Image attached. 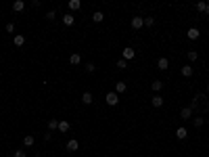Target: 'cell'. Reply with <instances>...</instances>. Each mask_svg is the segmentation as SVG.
Listing matches in <instances>:
<instances>
[{"label": "cell", "mask_w": 209, "mask_h": 157, "mask_svg": "<svg viewBox=\"0 0 209 157\" xmlns=\"http://www.w3.org/2000/svg\"><path fill=\"white\" fill-rule=\"evenodd\" d=\"M125 67H128V61L119 59V61H117V69H125Z\"/></svg>", "instance_id": "cell-28"}, {"label": "cell", "mask_w": 209, "mask_h": 157, "mask_svg": "<svg viewBox=\"0 0 209 157\" xmlns=\"http://www.w3.org/2000/svg\"><path fill=\"white\" fill-rule=\"evenodd\" d=\"M205 15H209V2H207V7H205Z\"/></svg>", "instance_id": "cell-33"}, {"label": "cell", "mask_w": 209, "mask_h": 157, "mask_svg": "<svg viewBox=\"0 0 209 157\" xmlns=\"http://www.w3.org/2000/svg\"><path fill=\"white\" fill-rule=\"evenodd\" d=\"M103 19H104L103 11H94V15H92V21H94V23H103Z\"/></svg>", "instance_id": "cell-11"}, {"label": "cell", "mask_w": 209, "mask_h": 157, "mask_svg": "<svg viewBox=\"0 0 209 157\" xmlns=\"http://www.w3.org/2000/svg\"><path fill=\"white\" fill-rule=\"evenodd\" d=\"M55 17H56V13H55V11H48V13H46V19H48V21H52Z\"/></svg>", "instance_id": "cell-29"}, {"label": "cell", "mask_w": 209, "mask_h": 157, "mask_svg": "<svg viewBox=\"0 0 209 157\" xmlns=\"http://www.w3.org/2000/svg\"><path fill=\"white\" fill-rule=\"evenodd\" d=\"M151 88H153V92H159V90L163 88V82H159V80H155V82L151 84Z\"/></svg>", "instance_id": "cell-20"}, {"label": "cell", "mask_w": 209, "mask_h": 157, "mask_svg": "<svg viewBox=\"0 0 209 157\" xmlns=\"http://www.w3.org/2000/svg\"><path fill=\"white\" fill-rule=\"evenodd\" d=\"M207 90H209V82H207Z\"/></svg>", "instance_id": "cell-34"}, {"label": "cell", "mask_w": 209, "mask_h": 157, "mask_svg": "<svg viewBox=\"0 0 209 157\" xmlns=\"http://www.w3.org/2000/svg\"><path fill=\"white\" fill-rule=\"evenodd\" d=\"M59 130L61 132H69V122H59Z\"/></svg>", "instance_id": "cell-21"}, {"label": "cell", "mask_w": 209, "mask_h": 157, "mask_svg": "<svg viewBox=\"0 0 209 157\" xmlns=\"http://www.w3.org/2000/svg\"><path fill=\"white\" fill-rule=\"evenodd\" d=\"M163 101H165V99H163V96L155 94L153 99H151V105H153V107H157V109H159V107H163Z\"/></svg>", "instance_id": "cell-4"}, {"label": "cell", "mask_w": 209, "mask_h": 157, "mask_svg": "<svg viewBox=\"0 0 209 157\" xmlns=\"http://www.w3.org/2000/svg\"><path fill=\"white\" fill-rule=\"evenodd\" d=\"M80 61H82V57L77 55V53H73V55L69 57V63H71V65H80Z\"/></svg>", "instance_id": "cell-17"}, {"label": "cell", "mask_w": 209, "mask_h": 157, "mask_svg": "<svg viewBox=\"0 0 209 157\" xmlns=\"http://www.w3.org/2000/svg\"><path fill=\"white\" fill-rule=\"evenodd\" d=\"M13 157H27V155H25L23 151H15V155H13Z\"/></svg>", "instance_id": "cell-32"}, {"label": "cell", "mask_w": 209, "mask_h": 157, "mask_svg": "<svg viewBox=\"0 0 209 157\" xmlns=\"http://www.w3.org/2000/svg\"><path fill=\"white\" fill-rule=\"evenodd\" d=\"M199 36H201V32H199L197 28H190V29H188V40H197Z\"/></svg>", "instance_id": "cell-10"}, {"label": "cell", "mask_w": 209, "mask_h": 157, "mask_svg": "<svg viewBox=\"0 0 209 157\" xmlns=\"http://www.w3.org/2000/svg\"><path fill=\"white\" fill-rule=\"evenodd\" d=\"M199 55H197V50H188V61H197Z\"/></svg>", "instance_id": "cell-25"}, {"label": "cell", "mask_w": 209, "mask_h": 157, "mask_svg": "<svg viewBox=\"0 0 209 157\" xmlns=\"http://www.w3.org/2000/svg\"><path fill=\"white\" fill-rule=\"evenodd\" d=\"M203 122H205V115H197L195 117V126H197V128H201Z\"/></svg>", "instance_id": "cell-23"}, {"label": "cell", "mask_w": 209, "mask_h": 157, "mask_svg": "<svg viewBox=\"0 0 209 157\" xmlns=\"http://www.w3.org/2000/svg\"><path fill=\"white\" fill-rule=\"evenodd\" d=\"M142 25H144V19H142V17H132V28L134 29H140Z\"/></svg>", "instance_id": "cell-6"}, {"label": "cell", "mask_w": 209, "mask_h": 157, "mask_svg": "<svg viewBox=\"0 0 209 157\" xmlns=\"http://www.w3.org/2000/svg\"><path fill=\"white\" fill-rule=\"evenodd\" d=\"M13 42H15V46H23V44H25V36L17 34V36L13 38Z\"/></svg>", "instance_id": "cell-16"}, {"label": "cell", "mask_w": 209, "mask_h": 157, "mask_svg": "<svg viewBox=\"0 0 209 157\" xmlns=\"http://www.w3.org/2000/svg\"><path fill=\"white\" fill-rule=\"evenodd\" d=\"M48 130L50 132H52V130H59V122H56V119H50L48 122Z\"/></svg>", "instance_id": "cell-24"}, {"label": "cell", "mask_w": 209, "mask_h": 157, "mask_svg": "<svg viewBox=\"0 0 209 157\" xmlns=\"http://www.w3.org/2000/svg\"><path fill=\"white\" fill-rule=\"evenodd\" d=\"M186 136H188V130H186V128H178V130H176V138H180V140H184Z\"/></svg>", "instance_id": "cell-12"}, {"label": "cell", "mask_w": 209, "mask_h": 157, "mask_svg": "<svg viewBox=\"0 0 209 157\" xmlns=\"http://www.w3.org/2000/svg\"><path fill=\"white\" fill-rule=\"evenodd\" d=\"M7 32H8V34H13V32H15V25H13V23H8V25H7Z\"/></svg>", "instance_id": "cell-31"}, {"label": "cell", "mask_w": 209, "mask_h": 157, "mask_svg": "<svg viewBox=\"0 0 209 157\" xmlns=\"http://www.w3.org/2000/svg\"><path fill=\"white\" fill-rule=\"evenodd\" d=\"M104 101H107V105H109V107H115V105L119 103V94H115V92H109V94L104 96Z\"/></svg>", "instance_id": "cell-2"}, {"label": "cell", "mask_w": 209, "mask_h": 157, "mask_svg": "<svg viewBox=\"0 0 209 157\" xmlns=\"http://www.w3.org/2000/svg\"><path fill=\"white\" fill-rule=\"evenodd\" d=\"M190 109H192V113H197V115H205L209 111V99L205 94H197L192 105H190Z\"/></svg>", "instance_id": "cell-1"}, {"label": "cell", "mask_w": 209, "mask_h": 157, "mask_svg": "<svg viewBox=\"0 0 209 157\" xmlns=\"http://www.w3.org/2000/svg\"><path fill=\"white\" fill-rule=\"evenodd\" d=\"M180 117H182V119L192 117V109H190V107H182V109H180Z\"/></svg>", "instance_id": "cell-8"}, {"label": "cell", "mask_w": 209, "mask_h": 157, "mask_svg": "<svg viewBox=\"0 0 209 157\" xmlns=\"http://www.w3.org/2000/svg\"><path fill=\"white\" fill-rule=\"evenodd\" d=\"M205 7H207V2H197V11L205 13Z\"/></svg>", "instance_id": "cell-27"}, {"label": "cell", "mask_w": 209, "mask_h": 157, "mask_svg": "<svg viewBox=\"0 0 209 157\" xmlns=\"http://www.w3.org/2000/svg\"><path fill=\"white\" fill-rule=\"evenodd\" d=\"M67 7H69V11H80L82 2H80V0H69V4H67Z\"/></svg>", "instance_id": "cell-15"}, {"label": "cell", "mask_w": 209, "mask_h": 157, "mask_svg": "<svg viewBox=\"0 0 209 157\" xmlns=\"http://www.w3.org/2000/svg\"><path fill=\"white\" fill-rule=\"evenodd\" d=\"M182 75H184V78H190V75H192V67H190V65H184V67H182Z\"/></svg>", "instance_id": "cell-19"}, {"label": "cell", "mask_w": 209, "mask_h": 157, "mask_svg": "<svg viewBox=\"0 0 209 157\" xmlns=\"http://www.w3.org/2000/svg\"><path fill=\"white\" fill-rule=\"evenodd\" d=\"M125 88H128V84H125V82H117V84H115V94L125 92Z\"/></svg>", "instance_id": "cell-13"}, {"label": "cell", "mask_w": 209, "mask_h": 157, "mask_svg": "<svg viewBox=\"0 0 209 157\" xmlns=\"http://www.w3.org/2000/svg\"><path fill=\"white\" fill-rule=\"evenodd\" d=\"M80 149V143H77L75 138H71L69 143H67V151H77Z\"/></svg>", "instance_id": "cell-14"}, {"label": "cell", "mask_w": 209, "mask_h": 157, "mask_svg": "<svg viewBox=\"0 0 209 157\" xmlns=\"http://www.w3.org/2000/svg\"><path fill=\"white\" fill-rule=\"evenodd\" d=\"M167 67H169V61H167L165 57H161L159 61H157V69H161V71H165Z\"/></svg>", "instance_id": "cell-7"}, {"label": "cell", "mask_w": 209, "mask_h": 157, "mask_svg": "<svg viewBox=\"0 0 209 157\" xmlns=\"http://www.w3.org/2000/svg\"><path fill=\"white\" fill-rule=\"evenodd\" d=\"M63 23H65V25H73V23H75V17H73L71 13L63 15Z\"/></svg>", "instance_id": "cell-9"}, {"label": "cell", "mask_w": 209, "mask_h": 157, "mask_svg": "<svg viewBox=\"0 0 209 157\" xmlns=\"http://www.w3.org/2000/svg\"><path fill=\"white\" fill-rule=\"evenodd\" d=\"M23 144H25V147H32V144H34V136H32V134H27V136L23 138Z\"/></svg>", "instance_id": "cell-22"}, {"label": "cell", "mask_w": 209, "mask_h": 157, "mask_svg": "<svg viewBox=\"0 0 209 157\" xmlns=\"http://www.w3.org/2000/svg\"><path fill=\"white\" fill-rule=\"evenodd\" d=\"M23 8H25V2H23V0H15L13 2V11L15 13H23Z\"/></svg>", "instance_id": "cell-5"}, {"label": "cell", "mask_w": 209, "mask_h": 157, "mask_svg": "<svg viewBox=\"0 0 209 157\" xmlns=\"http://www.w3.org/2000/svg\"><path fill=\"white\" fill-rule=\"evenodd\" d=\"M144 25H146V28H153L155 19H153V17H144Z\"/></svg>", "instance_id": "cell-26"}, {"label": "cell", "mask_w": 209, "mask_h": 157, "mask_svg": "<svg viewBox=\"0 0 209 157\" xmlns=\"http://www.w3.org/2000/svg\"><path fill=\"white\" fill-rule=\"evenodd\" d=\"M134 57H136V50H134V48H124V61H130V59H134Z\"/></svg>", "instance_id": "cell-3"}, {"label": "cell", "mask_w": 209, "mask_h": 157, "mask_svg": "<svg viewBox=\"0 0 209 157\" xmlns=\"http://www.w3.org/2000/svg\"><path fill=\"white\" fill-rule=\"evenodd\" d=\"M34 157H40V155H34Z\"/></svg>", "instance_id": "cell-35"}, {"label": "cell", "mask_w": 209, "mask_h": 157, "mask_svg": "<svg viewBox=\"0 0 209 157\" xmlns=\"http://www.w3.org/2000/svg\"><path fill=\"white\" fill-rule=\"evenodd\" d=\"M94 69H96V67H94V63H88V65H86V71H88V73H92Z\"/></svg>", "instance_id": "cell-30"}, {"label": "cell", "mask_w": 209, "mask_h": 157, "mask_svg": "<svg viewBox=\"0 0 209 157\" xmlns=\"http://www.w3.org/2000/svg\"><path fill=\"white\" fill-rule=\"evenodd\" d=\"M82 103H84V105H90V103H92V92H84V94H82Z\"/></svg>", "instance_id": "cell-18"}]
</instances>
